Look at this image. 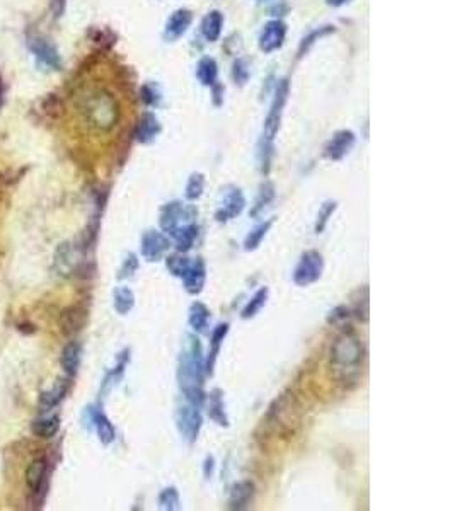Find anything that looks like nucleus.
I'll list each match as a JSON object with an SVG mask.
<instances>
[{
	"label": "nucleus",
	"mask_w": 455,
	"mask_h": 511,
	"mask_svg": "<svg viewBox=\"0 0 455 511\" xmlns=\"http://www.w3.org/2000/svg\"><path fill=\"white\" fill-rule=\"evenodd\" d=\"M223 26V16L218 11H212L205 16L203 23H201V32L206 38V41H217L220 38Z\"/></svg>",
	"instance_id": "a878e982"
},
{
	"label": "nucleus",
	"mask_w": 455,
	"mask_h": 511,
	"mask_svg": "<svg viewBox=\"0 0 455 511\" xmlns=\"http://www.w3.org/2000/svg\"><path fill=\"white\" fill-rule=\"evenodd\" d=\"M196 76L198 80H200L203 85H215L218 76V68L215 60L210 59V56H203V59L198 61Z\"/></svg>",
	"instance_id": "c85d7f7f"
},
{
	"label": "nucleus",
	"mask_w": 455,
	"mask_h": 511,
	"mask_svg": "<svg viewBox=\"0 0 455 511\" xmlns=\"http://www.w3.org/2000/svg\"><path fill=\"white\" fill-rule=\"evenodd\" d=\"M256 488L252 481H239L230 488L229 508L230 510H246L254 498Z\"/></svg>",
	"instance_id": "a211bd4d"
},
{
	"label": "nucleus",
	"mask_w": 455,
	"mask_h": 511,
	"mask_svg": "<svg viewBox=\"0 0 455 511\" xmlns=\"http://www.w3.org/2000/svg\"><path fill=\"white\" fill-rule=\"evenodd\" d=\"M113 303H114V308H117L118 314H122V315L128 314V312H130L135 305L134 291H131L128 287L117 288V290L113 291Z\"/></svg>",
	"instance_id": "c756f323"
},
{
	"label": "nucleus",
	"mask_w": 455,
	"mask_h": 511,
	"mask_svg": "<svg viewBox=\"0 0 455 511\" xmlns=\"http://www.w3.org/2000/svg\"><path fill=\"white\" fill-rule=\"evenodd\" d=\"M227 332H229V324H218L217 327L213 329L212 341H210V346H212V348H210L208 358H206V361H205V372L206 373L213 372V365H215V361H217L218 351H220V346L223 343V339H225Z\"/></svg>",
	"instance_id": "4be33fe9"
},
{
	"label": "nucleus",
	"mask_w": 455,
	"mask_h": 511,
	"mask_svg": "<svg viewBox=\"0 0 455 511\" xmlns=\"http://www.w3.org/2000/svg\"><path fill=\"white\" fill-rule=\"evenodd\" d=\"M191 20H193V14L188 9L176 11L175 14L167 19V24H165L164 30V38L167 41L179 40L181 36L188 31V28L191 26Z\"/></svg>",
	"instance_id": "f3484780"
},
{
	"label": "nucleus",
	"mask_w": 455,
	"mask_h": 511,
	"mask_svg": "<svg viewBox=\"0 0 455 511\" xmlns=\"http://www.w3.org/2000/svg\"><path fill=\"white\" fill-rule=\"evenodd\" d=\"M205 188V177L200 172H194L191 177L188 179V184H186V198L189 201H196L198 198L203 195Z\"/></svg>",
	"instance_id": "f704fd0d"
},
{
	"label": "nucleus",
	"mask_w": 455,
	"mask_h": 511,
	"mask_svg": "<svg viewBox=\"0 0 455 511\" xmlns=\"http://www.w3.org/2000/svg\"><path fill=\"white\" fill-rule=\"evenodd\" d=\"M288 80L283 79L276 85V94L273 97L271 102V108L270 113H268L266 121H264V128H263V137L261 142H259V159H261V169L264 174L270 172V162H271V155H273V140H275L276 133L280 130V123H281V114H283V108L287 104V99H288Z\"/></svg>",
	"instance_id": "20e7f679"
},
{
	"label": "nucleus",
	"mask_w": 455,
	"mask_h": 511,
	"mask_svg": "<svg viewBox=\"0 0 455 511\" xmlns=\"http://www.w3.org/2000/svg\"><path fill=\"white\" fill-rule=\"evenodd\" d=\"M222 88H220V85H215V88H213V96H215V104H220V92H222Z\"/></svg>",
	"instance_id": "a18cd8bd"
},
{
	"label": "nucleus",
	"mask_w": 455,
	"mask_h": 511,
	"mask_svg": "<svg viewBox=\"0 0 455 511\" xmlns=\"http://www.w3.org/2000/svg\"><path fill=\"white\" fill-rule=\"evenodd\" d=\"M76 251L70 242H64L59 249H57L55 254V266L59 270L60 275H70L73 271V266H76Z\"/></svg>",
	"instance_id": "b1692460"
},
{
	"label": "nucleus",
	"mask_w": 455,
	"mask_h": 511,
	"mask_svg": "<svg viewBox=\"0 0 455 511\" xmlns=\"http://www.w3.org/2000/svg\"><path fill=\"white\" fill-rule=\"evenodd\" d=\"M2 102H4V82L0 79V108H2Z\"/></svg>",
	"instance_id": "de8ad7c7"
},
{
	"label": "nucleus",
	"mask_w": 455,
	"mask_h": 511,
	"mask_svg": "<svg viewBox=\"0 0 455 511\" xmlns=\"http://www.w3.org/2000/svg\"><path fill=\"white\" fill-rule=\"evenodd\" d=\"M336 208H338V201H334V200H329V201H326V203H322L319 213H317V222H316L317 234H321L322 230L326 229L329 218L333 217V213L336 212Z\"/></svg>",
	"instance_id": "4c0bfd02"
},
{
	"label": "nucleus",
	"mask_w": 455,
	"mask_h": 511,
	"mask_svg": "<svg viewBox=\"0 0 455 511\" xmlns=\"http://www.w3.org/2000/svg\"><path fill=\"white\" fill-rule=\"evenodd\" d=\"M205 279H206L205 261L201 258H196L194 261H191L188 271H186L183 276L186 291L191 295L201 294V291H203V287H205Z\"/></svg>",
	"instance_id": "2eb2a0df"
},
{
	"label": "nucleus",
	"mask_w": 455,
	"mask_h": 511,
	"mask_svg": "<svg viewBox=\"0 0 455 511\" xmlns=\"http://www.w3.org/2000/svg\"><path fill=\"white\" fill-rule=\"evenodd\" d=\"M213 472V457H206L205 460V476L210 477Z\"/></svg>",
	"instance_id": "c03bdc74"
},
{
	"label": "nucleus",
	"mask_w": 455,
	"mask_h": 511,
	"mask_svg": "<svg viewBox=\"0 0 455 511\" xmlns=\"http://www.w3.org/2000/svg\"><path fill=\"white\" fill-rule=\"evenodd\" d=\"M30 49L32 52V55L36 56V60H38L40 64H43L45 67L53 68V70L61 68V59H60L59 49L53 47L48 40L40 38V36L31 38Z\"/></svg>",
	"instance_id": "9d476101"
},
{
	"label": "nucleus",
	"mask_w": 455,
	"mask_h": 511,
	"mask_svg": "<svg viewBox=\"0 0 455 511\" xmlns=\"http://www.w3.org/2000/svg\"><path fill=\"white\" fill-rule=\"evenodd\" d=\"M232 77L235 80V84L244 85L249 79V65H247V60L239 59L234 64V70H232Z\"/></svg>",
	"instance_id": "a19ab883"
},
{
	"label": "nucleus",
	"mask_w": 455,
	"mask_h": 511,
	"mask_svg": "<svg viewBox=\"0 0 455 511\" xmlns=\"http://www.w3.org/2000/svg\"><path fill=\"white\" fill-rule=\"evenodd\" d=\"M196 215L198 212L193 207H186L181 201H171L160 210V227H162L164 232L176 237L181 230L194 224Z\"/></svg>",
	"instance_id": "423d86ee"
},
{
	"label": "nucleus",
	"mask_w": 455,
	"mask_h": 511,
	"mask_svg": "<svg viewBox=\"0 0 455 511\" xmlns=\"http://www.w3.org/2000/svg\"><path fill=\"white\" fill-rule=\"evenodd\" d=\"M333 31H334V28H333V26H324V28H321V30H317V31L310 32V35L307 36V38H304V41H302V43H300V48H299V56L304 55V53L307 52V49H309L310 47H312V44L316 43V41L319 40L321 36L329 35V32H333Z\"/></svg>",
	"instance_id": "ea45409f"
},
{
	"label": "nucleus",
	"mask_w": 455,
	"mask_h": 511,
	"mask_svg": "<svg viewBox=\"0 0 455 511\" xmlns=\"http://www.w3.org/2000/svg\"><path fill=\"white\" fill-rule=\"evenodd\" d=\"M78 111L84 121L96 131H111L122 116L117 97L102 88L85 89L78 96Z\"/></svg>",
	"instance_id": "f03ea898"
},
{
	"label": "nucleus",
	"mask_w": 455,
	"mask_h": 511,
	"mask_svg": "<svg viewBox=\"0 0 455 511\" xmlns=\"http://www.w3.org/2000/svg\"><path fill=\"white\" fill-rule=\"evenodd\" d=\"M365 360V348L353 331L341 332L331 344L329 363L339 382H357Z\"/></svg>",
	"instance_id": "7ed1b4c3"
},
{
	"label": "nucleus",
	"mask_w": 455,
	"mask_h": 511,
	"mask_svg": "<svg viewBox=\"0 0 455 511\" xmlns=\"http://www.w3.org/2000/svg\"><path fill=\"white\" fill-rule=\"evenodd\" d=\"M93 423H94V426H96L98 436L102 443L110 445L114 442V438H117V431H114V426L111 424L110 419H107V416L102 413V411H99V409L93 411Z\"/></svg>",
	"instance_id": "393cba45"
},
{
	"label": "nucleus",
	"mask_w": 455,
	"mask_h": 511,
	"mask_svg": "<svg viewBox=\"0 0 455 511\" xmlns=\"http://www.w3.org/2000/svg\"><path fill=\"white\" fill-rule=\"evenodd\" d=\"M273 225V218H270V220L263 222V224H259L258 227H254V229L251 230L249 234H247L246 241H244V249L246 251H254L258 249L259 246H261L263 239L266 237V234L270 232Z\"/></svg>",
	"instance_id": "7c9ffc66"
},
{
	"label": "nucleus",
	"mask_w": 455,
	"mask_h": 511,
	"mask_svg": "<svg viewBox=\"0 0 455 511\" xmlns=\"http://www.w3.org/2000/svg\"><path fill=\"white\" fill-rule=\"evenodd\" d=\"M201 424H203V419H201L200 411L196 409V406H183L177 409L176 413V426L177 431L181 433V436L188 443L196 442L198 435H200Z\"/></svg>",
	"instance_id": "6e6552de"
},
{
	"label": "nucleus",
	"mask_w": 455,
	"mask_h": 511,
	"mask_svg": "<svg viewBox=\"0 0 455 511\" xmlns=\"http://www.w3.org/2000/svg\"><path fill=\"white\" fill-rule=\"evenodd\" d=\"M324 271V259L317 251H305L300 256L295 270H293V283L297 287H309L316 283Z\"/></svg>",
	"instance_id": "0eeeda50"
},
{
	"label": "nucleus",
	"mask_w": 455,
	"mask_h": 511,
	"mask_svg": "<svg viewBox=\"0 0 455 511\" xmlns=\"http://www.w3.org/2000/svg\"><path fill=\"white\" fill-rule=\"evenodd\" d=\"M285 36H287V26L281 20L275 19L264 24L261 35H259V48L264 53H271L275 49L281 48Z\"/></svg>",
	"instance_id": "9b49d317"
},
{
	"label": "nucleus",
	"mask_w": 455,
	"mask_h": 511,
	"mask_svg": "<svg viewBox=\"0 0 455 511\" xmlns=\"http://www.w3.org/2000/svg\"><path fill=\"white\" fill-rule=\"evenodd\" d=\"M48 477L47 457H38L26 469V488L31 494H38Z\"/></svg>",
	"instance_id": "dca6fc26"
},
{
	"label": "nucleus",
	"mask_w": 455,
	"mask_h": 511,
	"mask_svg": "<svg viewBox=\"0 0 455 511\" xmlns=\"http://www.w3.org/2000/svg\"><path fill=\"white\" fill-rule=\"evenodd\" d=\"M244 207H246V198H244L242 191L239 188H232L225 195V200H223L222 207L215 213V218H217V222H220V224L222 222L232 220V218L241 215Z\"/></svg>",
	"instance_id": "ddd939ff"
},
{
	"label": "nucleus",
	"mask_w": 455,
	"mask_h": 511,
	"mask_svg": "<svg viewBox=\"0 0 455 511\" xmlns=\"http://www.w3.org/2000/svg\"><path fill=\"white\" fill-rule=\"evenodd\" d=\"M350 317H351V308L346 307V305H338L336 308H333V311L329 312L328 324L336 325L339 323H343V320L350 319Z\"/></svg>",
	"instance_id": "79ce46f5"
},
{
	"label": "nucleus",
	"mask_w": 455,
	"mask_h": 511,
	"mask_svg": "<svg viewBox=\"0 0 455 511\" xmlns=\"http://www.w3.org/2000/svg\"><path fill=\"white\" fill-rule=\"evenodd\" d=\"M266 423L283 435H290L300 424V406L293 392H283L268 409Z\"/></svg>",
	"instance_id": "39448f33"
},
{
	"label": "nucleus",
	"mask_w": 455,
	"mask_h": 511,
	"mask_svg": "<svg viewBox=\"0 0 455 511\" xmlns=\"http://www.w3.org/2000/svg\"><path fill=\"white\" fill-rule=\"evenodd\" d=\"M355 145V133L350 130H341L329 140L324 148V155L329 160H341Z\"/></svg>",
	"instance_id": "4468645a"
},
{
	"label": "nucleus",
	"mask_w": 455,
	"mask_h": 511,
	"mask_svg": "<svg viewBox=\"0 0 455 511\" xmlns=\"http://www.w3.org/2000/svg\"><path fill=\"white\" fill-rule=\"evenodd\" d=\"M140 96H142V101L146 102L147 106H157L160 102V90L155 84L148 82V84H143L142 89H140Z\"/></svg>",
	"instance_id": "58836bf2"
},
{
	"label": "nucleus",
	"mask_w": 455,
	"mask_h": 511,
	"mask_svg": "<svg viewBox=\"0 0 455 511\" xmlns=\"http://www.w3.org/2000/svg\"><path fill=\"white\" fill-rule=\"evenodd\" d=\"M159 133H160V123L155 114L152 113L142 114V118H140L138 123H136L135 138L138 140L140 143H150L154 142Z\"/></svg>",
	"instance_id": "6ab92c4d"
},
{
	"label": "nucleus",
	"mask_w": 455,
	"mask_h": 511,
	"mask_svg": "<svg viewBox=\"0 0 455 511\" xmlns=\"http://www.w3.org/2000/svg\"><path fill=\"white\" fill-rule=\"evenodd\" d=\"M184 339L183 351L179 356V368H177V380H179V387L186 399L193 406H200L205 399L203 349H201V343L196 336L188 335Z\"/></svg>",
	"instance_id": "f257e3e1"
},
{
	"label": "nucleus",
	"mask_w": 455,
	"mask_h": 511,
	"mask_svg": "<svg viewBox=\"0 0 455 511\" xmlns=\"http://www.w3.org/2000/svg\"><path fill=\"white\" fill-rule=\"evenodd\" d=\"M67 390H69V382L59 380L55 385L52 387V389L41 392L40 394V409L43 411V413L52 411L53 407H57L61 401H64V397L67 395Z\"/></svg>",
	"instance_id": "aec40b11"
},
{
	"label": "nucleus",
	"mask_w": 455,
	"mask_h": 511,
	"mask_svg": "<svg viewBox=\"0 0 455 511\" xmlns=\"http://www.w3.org/2000/svg\"><path fill=\"white\" fill-rule=\"evenodd\" d=\"M210 323V311L205 303L194 302L189 307V325L196 332H205Z\"/></svg>",
	"instance_id": "cd10ccee"
},
{
	"label": "nucleus",
	"mask_w": 455,
	"mask_h": 511,
	"mask_svg": "<svg viewBox=\"0 0 455 511\" xmlns=\"http://www.w3.org/2000/svg\"><path fill=\"white\" fill-rule=\"evenodd\" d=\"M268 295H270V290H268L266 287L259 288V290L254 294V296H252L249 302H247L246 307H244V311L241 314L242 319H251V317H254L256 314H258V312L264 307V303H266Z\"/></svg>",
	"instance_id": "2f4dec72"
},
{
	"label": "nucleus",
	"mask_w": 455,
	"mask_h": 511,
	"mask_svg": "<svg viewBox=\"0 0 455 511\" xmlns=\"http://www.w3.org/2000/svg\"><path fill=\"white\" fill-rule=\"evenodd\" d=\"M208 416L220 426H229V418L225 414V406H223V394L215 389L208 399Z\"/></svg>",
	"instance_id": "bb28decb"
},
{
	"label": "nucleus",
	"mask_w": 455,
	"mask_h": 511,
	"mask_svg": "<svg viewBox=\"0 0 455 511\" xmlns=\"http://www.w3.org/2000/svg\"><path fill=\"white\" fill-rule=\"evenodd\" d=\"M138 270V259H136L135 254H128L126 259L123 261V266L122 270H119V275L118 278H130V276L135 275V271Z\"/></svg>",
	"instance_id": "37998d69"
},
{
	"label": "nucleus",
	"mask_w": 455,
	"mask_h": 511,
	"mask_svg": "<svg viewBox=\"0 0 455 511\" xmlns=\"http://www.w3.org/2000/svg\"><path fill=\"white\" fill-rule=\"evenodd\" d=\"M273 198H275V186H273L271 183H264L261 186V189H259L258 198H256L254 208L251 210V217L258 215V213L261 212V210L266 207L268 203H270Z\"/></svg>",
	"instance_id": "c9c22d12"
},
{
	"label": "nucleus",
	"mask_w": 455,
	"mask_h": 511,
	"mask_svg": "<svg viewBox=\"0 0 455 511\" xmlns=\"http://www.w3.org/2000/svg\"><path fill=\"white\" fill-rule=\"evenodd\" d=\"M81 358H82L81 343H77V341H70V343L64 348V351H61V358H60L61 368L65 370V373H67L69 377H73V375L78 372Z\"/></svg>",
	"instance_id": "412c9836"
},
{
	"label": "nucleus",
	"mask_w": 455,
	"mask_h": 511,
	"mask_svg": "<svg viewBox=\"0 0 455 511\" xmlns=\"http://www.w3.org/2000/svg\"><path fill=\"white\" fill-rule=\"evenodd\" d=\"M196 236H198L196 224L188 225L184 230H181V232L175 237L177 251H179V253H188V251L193 247L194 241H196Z\"/></svg>",
	"instance_id": "473e14b6"
},
{
	"label": "nucleus",
	"mask_w": 455,
	"mask_h": 511,
	"mask_svg": "<svg viewBox=\"0 0 455 511\" xmlns=\"http://www.w3.org/2000/svg\"><path fill=\"white\" fill-rule=\"evenodd\" d=\"M189 265H191V261H189L186 256H183V253L167 256V259H165V266H167V270L175 276H177V278H183L186 271H188Z\"/></svg>",
	"instance_id": "72a5a7b5"
},
{
	"label": "nucleus",
	"mask_w": 455,
	"mask_h": 511,
	"mask_svg": "<svg viewBox=\"0 0 455 511\" xmlns=\"http://www.w3.org/2000/svg\"><path fill=\"white\" fill-rule=\"evenodd\" d=\"M169 239L164 236L162 232H157V230H147L142 236V246H140V251H142V256L147 259L148 263L160 261L164 258V254L169 251Z\"/></svg>",
	"instance_id": "1a4fd4ad"
},
{
	"label": "nucleus",
	"mask_w": 455,
	"mask_h": 511,
	"mask_svg": "<svg viewBox=\"0 0 455 511\" xmlns=\"http://www.w3.org/2000/svg\"><path fill=\"white\" fill-rule=\"evenodd\" d=\"M60 430V418L59 416H49V418H38L31 424L32 435L38 438L48 440L53 438Z\"/></svg>",
	"instance_id": "5701e85b"
},
{
	"label": "nucleus",
	"mask_w": 455,
	"mask_h": 511,
	"mask_svg": "<svg viewBox=\"0 0 455 511\" xmlns=\"http://www.w3.org/2000/svg\"><path fill=\"white\" fill-rule=\"evenodd\" d=\"M328 2V6H333V7H341L345 6V4L351 2V0H326Z\"/></svg>",
	"instance_id": "49530a36"
},
{
	"label": "nucleus",
	"mask_w": 455,
	"mask_h": 511,
	"mask_svg": "<svg viewBox=\"0 0 455 511\" xmlns=\"http://www.w3.org/2000/svg\"><path fill=\"white\" fill-rule=\"evenodd\" d=\"M85 317H88V312H85L84 307L81 305H70V307L64 308L60 314L59 325L65 336H73L84 327Z\"/></svg>",
	"instance_id": "f8f14e48"
},
{
	"label": "nucleus",
	"mask_w": 455,
	"mask_h": 511,
	"mask_svg": "<svg viewBox=\"0 0 455 511\" xmlns=\"http://www.w3.org/2000/svg\"><path fill=\"white\" fill-rule=\"evenodd\" d=\"M159 506L160 510L165 511L179 510V493H177V489L165 488L164 491L159 494Z\"/></svg>",
	"instance_id": "e433bc0d"
}]
</instances>
